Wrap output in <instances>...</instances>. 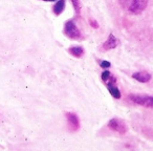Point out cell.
I'll return each instance as SVG.
<instances>
[{
  "instance_id": "cell-8",
  "label": "cell",
  "mask_w": 153,
  "mask_h": 151,
  "mask_svg": "<svg viewBox=\"0 0 153 151\" xmlns=\"http://www.w3.org/2000/svg\"><path fill=\"white\" fill-rule=\"evenodd\" d=\"M132 78L135 79L136 81L140 82V83H147L151 80V76L150 74H148L147 71H137L134 72L132 74Z\"/></svg>"
},
{
  "instance_id": "cell-7",
  "label": "cell",
  "mask_w": 153,
  "mask_h": 151,
  "mask_svg": "<svg viewBox=\"0 0 153 151\" xmlns=\"http://www.w3.org/2000/svg\"><path fill=\"white\" fill-rule=\"evenodd\" d=\"M101 78H102L103 82L106 84V86L115 85V84H117V78H115L110 71H108V70L103 71L102 74H101Z\"/></svg>"
},
{
  "instance_id": "cell-13",
  "label": "cell",
  "mask_w": 153,
  "mask_h": 151,
  "mask_svg": "<svg viewBox=\"0 0 153 151\" xmlns=\"http://www.w3.org/2000/svg\"><path fill=\"white\" fill-rule=\"evenodd\" d=\"M99 64H100L101 67L105 68V69H107V68H109L111 66V63L108 61H99Z\"/></svg>"
},
{
  "instance_id": "cell-4",
  "label": "cell",
  "mask_w": 153,
  "mask_h": 151,
  "mask_svg": "<svg viewBox=\"0 0 153 151\" xmlns=\"http://www.w3.org/2000/svg\"><path fill=\"white\" fill-rule=\"evenodd\" d=\"M108 127L110 128L111 130H113V131L117 132V133H120V134H125L126 132L128 131V127L125 124V122L120 119H117V118L111 119L110 121L108 122Z\"/></svg>"
},
{
  "instance_id": "cell-2",
  "label": "cell",
  "mask_w": 153,
  "mask_h": 151,
  "mask_svg": "<svg viewBox=\"0 0 153 151\" xmlns=\"http://www.w3.org/2000/svg\"><path fill=\"white\" fill-rule=\"evenodd\" d=\"M63 33L67 38L71 40H80L82 38V33L74 20H68L64 23Z\"/></svg>"
},
{
  "instance_id": "cell-5",
  "label": "cell",
  "mask_w": 153,
  "mask_h": 151,
  "mask_svg": "<svg viewBox=\"0 0 153 151\" xmlns=\"http://www.w3.org/2000/svg\"><path fill=\"white\" fill-rule=\"evenodd\" d=\"M66 120H67L68 127L71 131H76L80 128V121L78 115H74L72 112H67L66 113Z\"/></svg>"
},
{
  "instance_id": "cell-15",
  "label": "cell",
  "mask_w": 153,
  "mask_h": 151,
  "mask_svg": "<svg viewBox=\"0 0 153 151\" xmlns=\"http://www.w3.org/2000/svg\"><path fill=\"white\" fill-rule=\"evenodd\" d=\"M41 1H45V2H55L57 0H41Z\"/></svg>"
},
{
  "instance_id": "cell-10",
  "label": "cell",
  "mask_w": 153,
  "mask_h": 151,
  "mask_svg": "<svg viewBox=\"0 0 153 151\" xmlns=\"http://www.w3.org/2000/svg\"><path fill=\"white\" fill-rule=\"evenodd\" d=\"M68 53L71 56H74V58H82L84 56V54H85V51L80 45H74V46H71L68 48Z\"/></svg>"
},
{
  "instance_id": "cell-14",
  "label": "cell",
  "mask_w": 153,
  "mask_h": 151,
  "mask_svg": "<svg viewBox=\"0 0 153 151\" xmlns=\"http://www.w3.org/2000/svg\"><path fill=\"white\" fill-rule=\"evenodd\" d=\"M89 24H90V26H91V28H99V23L94 19H89Z\"/></svg>"
},
{
  "instance_id": "cell-9",
  "label": "cell",
  "mask_w": 153,
  "mask_h": 151,
  "mask_svg": "<svg viewBox=\"0 0 153 151\" xmlns=\"http://www.w3.org/2000/svg\"><path fill=\"white\" fill-rule=\"evenodd\" d=\"M66 7V0H57L53 7V13L56 16H60L64 12Z\"/></svg>"
},
{
  "instance_id": "cell-12",
  "label": "cell",
  "mask_w": 153,
  "mask_h": 151,
  "mask_svg": "<svg viewBox=\"0 0 153 151\" xmlns=\"http://www.w3.org/2000/svg\"><path fill=\"white\" fill-rule=\"evenodd\" d=\"M71 3H72V5H74L76 14L79 16L80 13H81V2H80V0H71Z\"/></svg>"
},
{
  "instance_id": "cell-1",
  "label": "cell",
  "mask_w": 153,
  "mask_h": 151,
  "mask_svg": "<svg viewBox=\"0 0 153 151\" xmlns=\"http://www.w3.org/2000/svg\"><path fill=\"white\" fill-rule=\"evenodd\" d=\"M124 11L133 15H138L146 10L148 0H119Z\"/></svg>"
},
{
  "instance_id": "cell-6",
  "label": "cell",
  "mask_w": 153,
  "mask_h": 151,
  "mask_svg": "<svg viewBox=\"0 0 153 151\" xmlns=\"http://www.w3.org/2000/svg\"><path fill=\"white\" fill-rule=\"evenodd\" d=\"M119 45V40L114 37L113 34H110L107 38V40L104 42L103 44V49L104 51H110V49H113Z\"/></svg>"
},
{
  "instance_id": "cell-11",
  "label": "cell",
  "mask_w": 153,
  "mask_h": 151,
  "mask_svg": "<svg viewBox=\"0 0 153 151\" xmlns=\"http://www.w3.org/2000/svg\"><path fill=\"white\" fill-rule=\"evenodd\" d=\"M107 88H108V91L110 92V94L114 99H120V98H121V91H120V89L115 85L107 86Z\"/></svg>"
},
{
  "instance_id": "cell-3",
  "label": "cell",
  "mask_w": 153,
  "mask_h": 151,
  "mask_svg": "<svg viewBox=\"0 0 153 151\" xmlns=\"http://www.w3.org/2000/svg\"><path fill=\"white\" fill-rule=\"evenodd\" d=\"M128 98L131 102L135 103V104L148 107V108H153V97L142 96V94H129Z\"/></svg>"
}]
</instances>
